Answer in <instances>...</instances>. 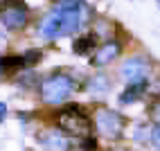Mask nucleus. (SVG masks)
<instances>
[{"label": "nucleus", "instance_id": "17", "mask_svg": "<svg viewBox=\"0 0 160 151\" xmlns=\"http://www.w3.org/2000/svg\"><path fill=\"white\" fill-rule=\"evenodd\" d=\"M151 117H153L156 122H160V102L151 106Z\"/></svg>", "mask_w": 160, "mask_h": 151}, {"label": "nucleus", "instance_id": "13", "mask_svg": "<svg viewBox=\"0 0 160 151\" xmlns=\"http://www.w3.org/2000/svg\"><path fill=\"white\" fill-rule=\"evenodd\" d=\"M23 57H25V66L29 70V68H34L36 63L43 59V52H41V50H27V52H23Z\"/></svg>", "mask_w": 160, "mask_h": 151}, {"label": "nucleus", "instance_id": "7", "mask_svg": "<svg viewBox=\"0 0 160 151\" xmlns=\"http://www.w3.org/2000/svg\"><path fill=\"white\" fill-rule=\"evenodd\" d=\"M38 34L41 38H45V41H54V38H61V25H59V14H57V9L52 7L50 12L41 18V23H38Z\"/></svg>", "mask_w": 160, "mask_h": 151}, {"label": "nucleus", "instance_id": "16", "mask_svg": "<svg viewBox=\"0 0 160 151\" xmlns=\"http://www.w3.org/2000/svg\"><path fill=\"white\" fill-rule=\"evenodd\" d=\"M151 142H153V147L160 151V122H158V126L151 131Z\"/></svg>", "mask_w": 160, "mask_h": 151}, {"label": "nucleus", "instance_id": "3", "mask_svg": "<svg viewBox=\"0 0 160 151\" xmlns=\"http://www.w3.org/2000/svg\"><path fill=\"white\" fill-rule=\"evenodd\" d=\"M0 23L9 32H20L29 23V9L23 0H0Z\"/></svg>", "mask_w": 160, "mask_h": 151}, {"label": "nucleus", "instance_id": "10", "mask_svg": "<svg viewBox=\"0 0 160 151\" xmlns=\"http://www.w3.org/2000/svg\"><path fill=\"white\" fill-rule=\"evenodd\" d=\"M0 68H2V72L27 70V66H25V57H23V54H5V57H0Z\"/></svg>", "mask_w": 160, "mask_h": 151}, {"label": "nucleus", "instance_id": "1", "mask_svg": "<svg viewBox=\"0 0 160 151\" xmlns=\"http://www.w3.org/2000/svg\"><path fill=\"white\" fill-rule=\"evenodd\" d=\"M54 120H57L59 128H63V131H68L72 135H88V131H90V115L79 104H68L63 108H59Z\"/></svg>", "mask_w": 160, "mask_h": 151}, {"label": "nucleus", "instance_id": "9", "mask_svg": "<svg viewBox=\"0 0 160 151\" xmlns=\"http://www.w3.org/2000/svg\"><path fill=\"white\" fill-rule=\"evenodd\" d=\"M97 48V34H81L72 41V52L74 54H90V52Z\"/></svg>", "mask_w": 160, "mask_h": 151}, {"label": "nucleus", "instance_id": "18", "mask_svg": "<svg viewBox=\"0 0 160 151\" xmlns=\"http://www.w3.org/2000/svg\"><path fill=\"white\" fill-rule=\"evenodd\" d=\"M113 151H126V149H113Z\"/></svg>", "mask_w": 160, "mask_h": 151}, {"label": "nucleus", "instance_id": "19", "mask_svg": "<svg viewBox=\"0 0 160 151\" xmlns=\"http://www.w3.org/2000/svg\"><path fill=\"white\" fill-rule=\"evenodd\" d=\"M0 74H5V72H2V68H0Z\"/></svg>", "mask_w": 160, "mask_h": 151}, {"label": "nucleus", "instance_id": "14", "mask_svg": "<svg viewBox=\"0 0 160 151\" xmlns=\"http://www.w3.org/2000/svg\"><path fill=\"white\" fill-rule=\"evenodd\" d=\"M81 151H97V140L90 135H83L81 140Z\"/></svg>", "mask_w": 160, "mask_h": 151}, {"label": "nucleus", "instance_id": "11", "mask_svg": "<svg viewBox=\"0 0 160 151\" xmlns=\"http://www.w3.org/2000/svg\"><path fill=\"white\" fill-rule=\"evenodd\" d=\"M147 93V81H138V83H129V90L120 95V104H133Z\"/></svg>", "mask_w": 160, "mask_h": 151}, {"label": "nucleus", "instance_id": "6", "mask_svg": "<svg viewBox=\"0 0 160 151\" xmlns=\"http://www.w3.org/2000/svg\"><path fill=\"white\" fill-rule=\"evenodd\" d=\"M38 142L45 151H68L70 149V138L66 135L63 128H48L38 135Z\"/></svg>", "mask_w": 160, "mask_h": 151}, {"label": "nucleus", "instance_id": "2", "mask_svg": "<svg viewBox=\"0 0 160 151\" xmlns=\"http://www.w3.org/2000/svg\"><path fill=\"white\" fill-rule=\"evenodd\" d=\"M72 90H74L72 77L66 72H57V74H50L48 79H43V83H41V99L50 106H57L61 102H66Z\"/></svg>", "mask_w": 160, "mask_h": 151}, {"label": "nucleus", "instance_id": "12", "mask_svg": "<svg viewBox=\"0 0 160 151\" xmlns=\"http://www.w3.org/2000/svg\"><path fill=\"white\" fill-rule=\"evenodd\" d=\"M108 88H111V79L106 77L104 72H97L88 81V93H106Z\"/></svg>", "mask_w": 160, "mask_h": 151}, {"label": "nucleus", "instance_id": "5", "mask_svg": "<svg viewBox=\"0 0 160 151\" xmlns=\"http://www.w3.org/2000/svg\"><path fill=\"white\" fill-rule=\"evenodd\" d=\"M149 74V61L144 57H129L122 66H120V77L126 83H138V81H147Z\"/></svg>", "mask_w": 160, "mask_h": 151}, {"label": "nucleus", "instance_id": "8", "mask_svg": "<svg viewBox=\"0 0 160 151\" xmlns=\"http://www.w3.org/2000/svg\"><path fill=\"white\" fill-rule=\"evenodd\" d=\"M120 52H122V45H120L117 41H106L104 45H99L97 52H95V57H92V66H97V68L108 66V63H113L117 57H120Z\"/></svg>", "mask_w": 160, "mask_h": 151}, {"label": "nucleus", "instance_id": "4", "mask_svg": "<svg viewBox=\"0 0 160 151\" xmlns=\"http://www.w3.org/2000/svg\"><path fill=\"white\" fill-rule=\"evenodd\" d=\"M92 124L95 128L99 131V135L108 138V140H115L124 133V117L117 113V111H111V108H97L92 115Z\"/></svg>", "mask_w": 160, "mask_h": 151}, {"label": "nucleus", "instance_id": "15", "mask_svg": "<svg viewBox=\"0 0 160 151\" xmlns=\"http://www.w3.org/2000/svg\"><path fill=\"white\" fill-rule=\"evenodd\" d=\"M54 5L57 7H81L86 3H83V0H54Z\"/></svg>", "mask_w": 160, "mask_h": 151}]
</instances>
